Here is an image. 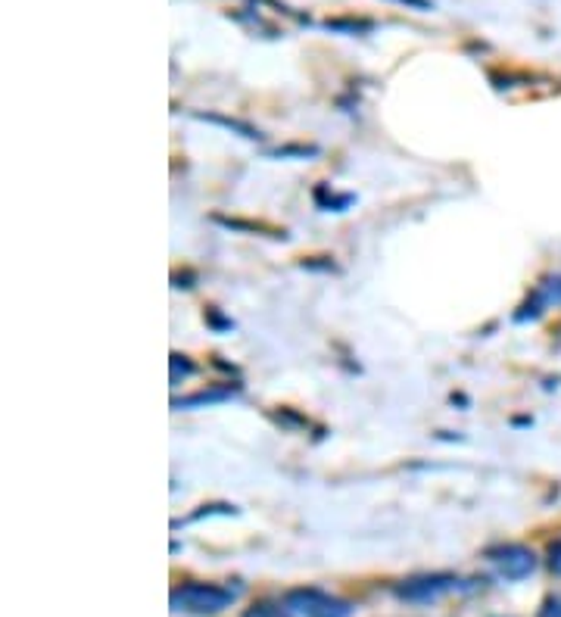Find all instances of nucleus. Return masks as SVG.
I'll list each match as a JSON object with an SVG mask.
<instances>
[{
  "label": "nucleus",
  "mask_w": 561,
  "mask_h": 617,
  "mask_svg": "<svg viewBox=\"0 0 561 617\" xmlns=\"http://www.w3.org/2000/svg\"><path fill=\"white\" fill-rule=\"evenodd\" d=\"M549 568L556 571V574H561V543H556L549 549Z\"/></svg>",
  "instance_id": "0eeeda50"
},
{
  "label": "nucleus",
  "mask_w": 561,
  "mask_h": 617,
  "mask_svg": "<svg viewBox=\"0 0 561 617\" xmlns=\"http://www.w3.org/2000/svg\"><path fill=\"white\" fill-rule=\"evenodd\" d=\"M293 612H281L278 605H256L253 612H247L243 617H290Z\"/></svg>",
  "instance_id": "39448f33"
},
{
  "label": "nucleus",
  "mask_w": 561,
  "mask_h": 617,
  "mask_svg": "<svg viewBox=\"0 0 561 617\" xmlns=\"http://www.w3.org/2000/svg\"><path fill=\"white\" fill-rule=\"evenodd\" d=\"M235 605V593L225 587H212V583H181L172 589V608L185 614L212 617L222 614Z\"/></svg>",
  "instance_id": "f257e3e1"
},
{
  "label": "nucleus",
  "mask_w": 561,
  "mask_h": 617,
  "mask_svg": "<svg viewBox=\"0 0 561 617\" xmlns=\"http://www.w3.org/2000/svg\"><path fill=\"white\" fill-rule=\"evenodd\" d=\"M540 617H561V596H549L540 608Z\"/></svg>",
  "instance_id": "423d86ee"
},
{
  "label": "nucleus",
  "mask_w": 561,
  "mask_h": 617,
  "mask_svg": "<svg viewBox=\"0 0 561 617\" xmlns=\"http://www.w3.org/2000/svg\"><path fill=\"white\" fill-rule=\"evenodd\" d=\"M408 4H415V6H427L425 0H408Z\"/></svg>",
  "instance_id": "6e6552de"
},
{
  "label": "nucleus",
  "mask_w": 561,
  "mask_h": 617,
  "mask_svg": "<svg viewBox=\"0 0 561 617\" xmlns=\"http://www.w3.org/2000/svg\"><path fill=\"white\" fill-rule=\"evenodd\" d=\"M458 587V577L452 574H421L412 577V580H402L396 587V596L406 602H415V605H425V602H437L440 596L452 593Z\"/></svg>",
  "instance_id": "7ed1b4c3"
},
{
  "label": "nucleus",
  "mask_w": 561,
  "mask_h": 617,
  "mask_svg": "<svg viewBox=\"0 0 561 617\" xmlns=\"http://www.w3.org/2000/svg\"><path fill=\"white\" fill-rule=\"evenodd\" d=\"M490 562L499 568V574L506 580H524L537 568V555L527 546H502V549L490 552Z\"/></svg>",
  "instance_id": "20e7f679"
},
{
  "label": "nucleus",
  "mask_w": 561,
  "mask_h": 617,
  "mask_svg": "<svg viewBox=\"0 0 561 617\" xmlns=\"http://www.w3.org/2000/svg\"><path fill=\"white\" fill-rule=\"evenodd\" d=\"M284 608L300 617H350L356 612V605L340 596H331L318 587H300L290 589L287 599H284Z\"/></svg>",
  "instance_id": "f03ea898"
}]
</instances>
